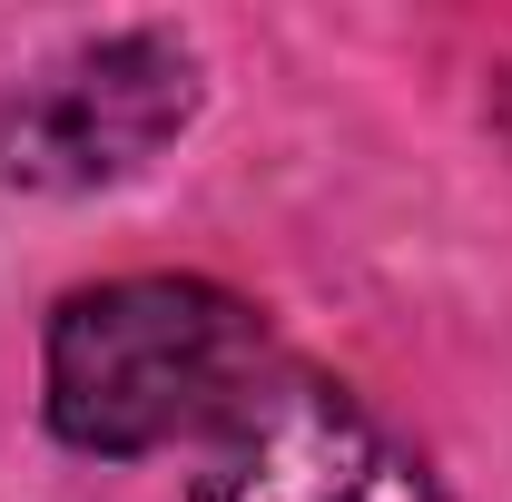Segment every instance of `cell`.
<instances>
[{
  "label": "cell",
  "mask_w": 512,
  "mask_h": 502,
  "mask_svg": "<svg viewBox=\"0 0 512 502\" xmlns=\"http://www.w3.org/2000/svg\"><path fill=\"white\" fill-rule=\"evenodd\" d=\"M266 365V325L247 296L207 276H109L79 286L50 315V424L79 453H158V443H207Z\"/></svg>",
  "instance_id": "1"
},
{
  "label": "cell",
  "mask_w": 512,
  "mask_h": 502,
  "mask_svg": "<svg viewBox=\"0 0 512 502\" xmlns=\"http://www.w3.org/2000/svg\"><path fill=\"white\" fill-rule=\"evenodd\" d=\"M197 109V60L168 30H109L0 89V168L20 188H109Z\"/></svg>",
  "instance_id": "2"
},
{
  "label": "cell",
  "mask_w": 512,
  "mask_h": 502,
  "mask_svg": "<svg viewBox=\"0 0 512 502\" xmlns=\"http://www.w3.org/2000/svg\"><path fill=\"white\" fill-rule=\"evenodd\" d=\"M197 502H444V483L365 394L325 375H266L207 434Z\"/></svg>",
  "instance_id": "3"
}]
</instances>
